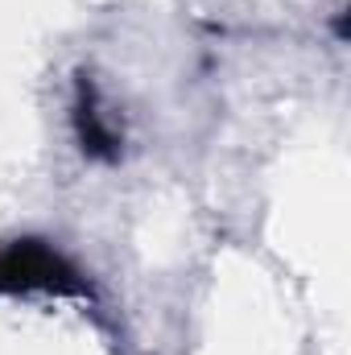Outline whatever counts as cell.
<instances>
[{"label":"cell","instance_id":"1","mask_svg":"<svg viewBox=\"0 0 351 355\" xmlns=\"http://www.w3.org/2000/svg\"><path fill=\"white\" fill-rule=\"evenodd\" d=\"M17 289H79L75 268L42 240H17L0 252V293Z\"/></svg>","mask_w":351,"mask_h":355},{"label":"cell","instance_id":"2","mask_svg":"<svg viewBox=\"0 0 351 355\" xmlns=\"http://www.w3.org/2000/svg\"><path fill=\"white\" fill-rule=\"evenodd\" d=\"M75 124H79V141H83V149H87L91 157H116V153H120V137H116V128L103 120V112L91 103V95L79 99Z\"/></svg>","mask_w":351,"mask_h":355}]
</instances>
